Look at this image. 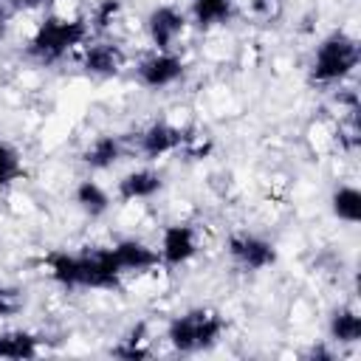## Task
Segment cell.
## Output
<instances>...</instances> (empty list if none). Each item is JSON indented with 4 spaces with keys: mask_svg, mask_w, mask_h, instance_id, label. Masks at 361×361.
I'll use <instances>...</instances> for the list:
<instances>
[{
    "mask_svg": "<svg viewBox=\"0 0 361 361\" xmlns=\"http://www.w3.org/2000/svg\"><path fill=\"white\" fill-rule=\"evenodd\" d=\"M161 189H164L161 172L147 169V166L121 175V180L116 183V195H118L121 200H127V203H130V200H149V197H155Z\"/></svg>",
    "mask_w": 361,
    "mask_h": 361,
    "instance_id": "7c38bea8",
    "label": "cell"
},
{
    "mask_svg": "<svg viewBox=\"0 0 361 361\" xmlns=\"http://www.w3.org/2000/svg\"><path fill=\"white\" fill-rule=\"evenodd\" d=\"M330 209L338 220L358 223L361 220V192L355 186H338L330 197Z\"/></svg>",
    "mask_w": 361,
    "mask_h": 361,
    "instance_id": "d6986e66",
    "label": "cell"
},
{
    "mask_svg": "<svg viewBox=\"0 0 361 361\" xmlns=\"http://www.w3.org/2000/svg\"><path fill=\"white\" fill-rule=\"evenodd\" d=\"M6 17H8V11H6V6H3V3H0V28H3V25H6Z\"/></svg>",
    "mask_w": 361,
    "mask_h": 361,
    "instance_id": "484cf974",
    "label": "cell"
},
{
    "mask_svg": "<svg viewBox=\"0 0 361 361\" xmlns=\"http://www.w3.org/2000/svg\"><path fill=\"white\" fill-rule=\"evenodd\" d=\"M23 307V293L14 285H0V322L14 316Z\"/></svg>",
    "mask_w": 361,
    "mask_h": 361,
    "instance_id": "7402d4cb",
    "label": "cell"
},
{
    "mask_svg": "<svg viewBox=\"0 0 361 361\" xmlns=\"http://www.w3.org/2000/svg\"><path fill=\"white\" fill-rule=\"evenodd\" d=\"M124 155V144H121V135H113V133H104V135H96L85 152H82V164L90 166V169H110L113 164H118Z\"/></svg>",
    "mask_w": 361,
    "mask_h": 361,
    "instance_id": "5bb4252c",
    "label": "cell"
},
{
    "mask_svg": "<svg viewBox=\"0 0 361 361\" xmlns=\"http://www.w3.org/2000/svg\"><path fill=\"white\" fill-rule=\"evenodd\" d=\"M226 251H228V257H231L240 268H245V271H262V268H268V265L276 262V248H274V243H268V240L259 237V234H248V231L231 234L228 243H226Z\"/></svg>",
    "mask_w": 361,
    "mask_h": 361,
    "instance_id": "5b68a950",
    "label": "cell"
},
{
    "mask_svg": "<svg viewBox=\"0 0 361 361\" xmlns=\"http://www.w3.org/2000/svg\"><path fill=\"white\" fill-rule=\"evenodd\" d=\"M110 251H113V257H116L121 274H130V271L141 274V271H149V268H155V265L161 262L158 251H155L152 245H147L144 240H135V237L118 240L116 245H110Z\"/></svg>",
    "mask_w": 361,
    "mask_h": 361,
    "instance_id": "8fae6325",
    "label": "cell"
},
{
    "mask_svg": "<svg viewBox=\"0 0 361 361\" xmlns=\"http://www.w3.org/2000/svg\"><path fill=\"white\" fill-rule=\"evenodd\" d=\"M186 73V62L172 54V51H155L149 56H144L135 68V76L144 87L149 90H161V87H169L175 85L178 79H183Z\"/></svg>",
    "mask_w": 361,
    "mask_h": 361,
    "instance_id": "8992f818",
    "label": "cell"
},
{
    "mask_svg": "<svg viewBox=\"0 0 361 361\" xmlns=\"http://www.w3.org/2000/svg\"><path fill=\"white\" fill-rule=\"evenodd\" d=\"M23 158L20 152L8 144V141H0V186H8L14 180L23 178Z\"/></svg>",
    "mask_w": 361,
    "mask_h": 361,
    "instance_id": "ffe728a7",
    "label": "cell"
},
{
    "mask_svg": "<svg viewBox=\"0 0 361 361\" xmlns=\"http://www.w3.org/2000/svg\"><path fill=\"white\" fill-rule=\"evenodd\" d=\"M118 14H121V0H99V3L93 6V11H90L87 25H90L93 31H107V28L118 20Z\"/></svg>",
    "mask_w": 361,
    "mask_h": 361,
    "instance_id": "44dd1931",
    "label": "cell"
},
{
    "mask_svg": "<svg viewBox=\"0 0 361 361\" xmlns=\"http://www.w3.org/2000/svg\"><path fill=\"white\" fill-rule=\"evenodd\" d=\"M149 344H147V324L144 322H138L113 350H110V355H116V358H124V361H141V358H149Z\"/></svg>",
    "mask_w": 361,
    "mask_h": 361,
    "instance_id": "ac0fdd59",
    "label": "cell"
},
{
    "mask_svg": "<svg viewBox=\"0 0 361 361\" xmlns=\"http://www.w3.org/2000/svg\"><path fill=\"white\" fill-rule=\"evenodd\" d=\"M226 322L212 307H192L166 324V341L178 353H200L220 341Z\"/></svg>",
    "mask_w": 361,
    "mask_h": 361,
    "instance_id": "3957f363",
    "label": "cell"
},
{
    "mask_svg": "<svg viewBox=\"0 0 361 361\" xmlns=\"http://www.w3.org/2000/svg\"><path fill=\"white\" fill-rule=\"evenodd\" d=\"M197 254V231L189 223H172L161 234L158 257L166 268H180Z\"/></svg>",
    "mask_w": 361,
    "mask_h": 361,
    "instance_id": "52a82bcc",
    "label": "cell"
},
{
    "mask_svg": "<svg viewBox=\"0 0 361 361\" xmlns=\"http://www.w3.org/2000/svg\"><path fill=\"white\" fill-rule=\"evenodd\" d=\"M183 31H186V14L175 6H155L147 17V34L155 51H172V45Z\"/></svg>",
    "mask_w": 361,
    "mask_h": 361,
    "instance_id": "ba28073f",
    "label": "cell"
},
{
    "mask_svg": "<svg viewBox=\"0 0 361 361\" xmlns=\"http://www.w3.org/2000/svg\"><path fill=\"white\" fill-rule=\"evenodd\" d=\"M358 39L350 37L347 31H333L327 34L310 59V82L316 85H336L344 82L355 68H358Z\"/></svg>",
    "mask_w": 361,
    "mask_h": 361,
    "instance_id": "277c9868",
    "label": "cell"
},
{
    "mask_svg": "<svg viewBox=\"0 0 361 361\" xmlns=\"http://www.w3.org/2000/svg\"><path fill=\"white\" fill-rule=\"evenodd\" d=\"M48 274L62 288H99V290H116L121 285V268L110 248H90L82 254L68 251H51L45 259Z\"/></svg>",
    "mask_w": 361,
    "mask_h": 361,
    "instance_id": "6da1fadb",
    "label": "cell"
},
{
    "mask_svg": "<svg viewBox=\"0 0 361 361\" xmlns=\"http://www.w3.org/2000/svg\"><path fill=\"white\" fill-rule=\"evenodd\" d=\"M327 333H330V341H336V344H355V341H361V319H358V310L355 307H338V310H333V316L327 322Z\"/></svg>",
    "mask_w": 361,
    "mask_h": 361,
    "instance_id": "2e32d148",
    "label": "cell"
},
{
    "mask_svg": "<svg viewBox=\"0 0 361 361\" xmlns=\"http://www.w3.org/2000/svg\"><path fill=\"white\" fill-rule=\"evenodd\" d=\"M8 6H14V8H34V6H39V0H6Z\"/></svg>",
    "mask_w": 361,
    "mask_h": 361,
    "instance_id": "d4e9b609",
    "label": "cell"
},
{
    "mask_svg": "<svg viewBox=\"0 0 361 361\" xmlns=\"http://www.w3.org/2000/svg\"><path fill=\"white\" fill-rule=\"evenodd\" d=\"M87 20L85 17H62V14H48L37 31L28 39V56H34L42 65L59 62L65 54H71L76 45L85 42L87 37Z\"/></svg>",
    "mask_w": 361,
    "mask_h": 361,
    "instance_id": "7a4b0ae2",
    "label": "cell"
},
{
    "mask_svg": "<svg viewBox=\"0 0 361 361\" xmlns=\"http://www.w3.org/2000/svg\"><path fill=\"white\" fill-rule=\"evenodd\" d=\"M189 8L197 28H214L231 20L234 0H189Z\"/></svg>",
    "mask_w": 361,
    "mask_h": 361,
    "instance_id": "9a60e30c",
    "label": "cell"
},
{
    "mask_svg": "<svg viewBox=\"0 0 361 361\" xmlns=\"http://www.w3.org/2000/svg\"><path fill=\"white\" fill-rule=\"evenodd\" d=\"M248 6H251V11H254L257 17L271 20V17H276V14H279L282 0H248Z\"/></svg>",
    "mask_w": 361,
    "mask_h": 361,
    "instance_id": "603a6c76",
    "label": "cell"
},
{
    "mask_svg": "<svg viewBox=\"0 0 361 361\" xmlns=\"http://www.w3.org/2000/svg\"><path fill=\"white\" fill-rule=\"evenodd\" d=\"M42 336L31 330H3L0 333V358L8 361H28L37 358L42 350Z\"/></svg>",
    "mask_w": 361,
    "mask_h": 361,
    "instance_id": "4fadbf2b",
    "label": "cell"
},
{
    "mask_svg": "<svg viewBox=\"0 0 361 361\" xmlns=\"http://www.w3.org/2000/svg\"><path fill=\"white\" fill-rule=\"evenodd\" d=\"M73 200H76V206H79L87 217H102V214L110 209V195L104 192L102 183H96V180H90V178H85V180L76 186Z\"/></svg>",
    "mask_w": 361,
    "mask_h": 361,
    "instance_id": "e0dca14e",
    "label": "cell"
},
{
    "mask_svg": "<svg viewBox=\"0 0 361 361\" xmlns=\"http://www.w3.org/2000/svg\"><path fill=\"white\" fill-rule=\"evenodd\" d=\"M186 127H178V124H169V121H152L141 135H138V149L147 155V158H161V155H169L175 149L183 147L186 141Z\"/></svg>",
    "mask_w": 361,
    "mask_h": 361,
    "instance_id": "30bf717a",
    "label": "cell"
},
{
    "mask_svg": "<svg viewBox=\"0 0 361 361\" xmlns=\"http://www.w3.org/2000/svg\"><path fill=\"white\" fill-rule=\"evenodd\" d=\"M82 68L93 76H116L124 62H127V54L118 42L113 39H96V42H87L82 48V56H79Z\"/></svg>",
    "mask_w": 361,
    "mask_h": 361,
    "instance_id": "9c48e42d",
    "label": "cell"
},
{
    "mask_svg": "<svg viewBox=\"0 0 361 361\" xmlns=\"http://www.w3.org/2000/svg\"><path fill=\"white\" fill-rule=\"evenodd\" d=\"M307 355H310V358H324V361H333V353H330V350H324V347H313Z\"/></svg>",
    "mask_w": 361,
    "mask_h": 361,
    "instance_id": "cb8c5ba5",
    "label": "cell"
}]
</instances>
